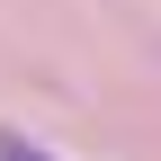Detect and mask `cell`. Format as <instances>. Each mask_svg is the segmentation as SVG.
Here are the masks:
<instances>
[{"label": "cell", "mask_w": 161, "mask_h": 161, "mask_svg": "<svg viewBox=\"0 0 161 161\" xmlns=\"http://www.w3.org/2000/svg\"><path fill=\"white\" fill-rule=\"evenodd\" d=\"M0 161H63V152H45V143H27L18 125H0Z\"/></svg>", "instance_id": "obj_1"}]
</instances>
